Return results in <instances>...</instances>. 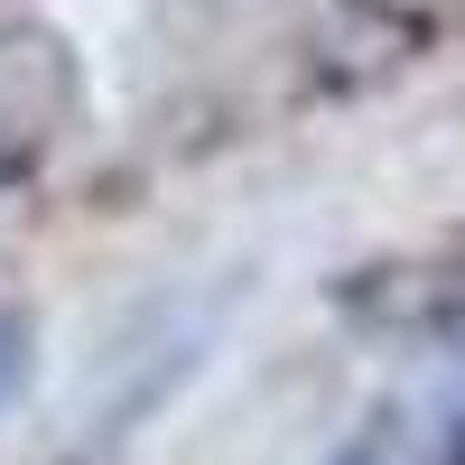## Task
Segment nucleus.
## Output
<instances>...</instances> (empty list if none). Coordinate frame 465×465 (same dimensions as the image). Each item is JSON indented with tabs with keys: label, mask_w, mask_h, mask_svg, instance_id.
I'll list each match as a JSON object with an SVG mask.
<instances>
[{
	"label": "nucleus",
	"mask_w": 465,
	"mask_h": 465,
	"mask_svg": "<svg viewBox=\"0 0 465 465\" xmlns=\"http://www.w3.org/2000/svg\"><path fill=\"white\" fill-rule=\"evenodd\" d=\"M65 94H74L65 84V47L47 28H10L0 37V177L47 149V122L65 112Z\"/></svg>",
	"instance_id": "f257e3e1"
},
{
	"label": "nucleus",
	"mask_w": 465,
	"mask_h": 465,
	"mask_svg": "<svg viewBox=\"0 0 465 465\" xmlns=\"http://www.w3.org/2000/svg\"><path fill=\"white\" fill-rule=\"evenodd\" d=\"M28 354H37L28 317H19V307H0V410L19 401V381H28Z\"/></svg>",
	"instance_id": "f03ea898"
},
{
	"label": "nucleus",
	"mask_w": 465,
	"mask_h": 465,
	"mask_svg": "<svg viewBox=\"0 0 465 465\" xmlns=\"http://www.w3.org/2000/svg\"><path fill=\"white\" fill-rule=\"evenodd\" d=\"M326 465H391V438H381V429H354V438H344Z\"/></svg>",
	"instance_id": "7ed1b4c3"
},
{
	"label": "nucleus",
	"mask_w": 465,
	"mask_h": 465,
	"mask_svg": "<svg viewBox=\"0 0 465 465\" xmlns=\"http://www.w3.org/2000/svg\"><path fill=\"white\" fill-rule=\"evenodd\" d=\"M372 10H429V0H372Z\"/></svg>",
	"instance_id": "20e7f679"
}]
</instances>
